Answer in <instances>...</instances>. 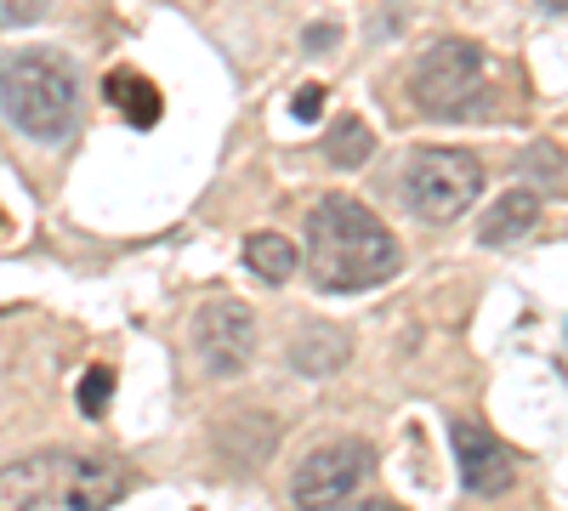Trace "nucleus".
<instances>
[{"label": "nucleus", "mask_w": 568, "mask_h": 511, "mask_svg": "<svg viewBox=\"0 0 568 511\" xmlns=\"http://www.w3.org/2000/svg\"><path fill=\"white\" fill-rule=\"evenodd\" d=\"M398 239L387 234V222L375 216L364 200L324 194L307 211V273L313 285L329 296L347 290H375L398 273Z\"/></svg>", "instance_id": "obj_1"}, {"label": "nucleus", "mask_w": 568, "mask_h": 511, "mask_svg": "<svg viewBox=\"0 0 568 511\" xmlns=\"http://www.w3.org/2000/svg\"><path fill=\"white\" fill-rule=\"evenodd\" d=\"M131 489V472L98 454L45 449L0 467V511H109Z\"/></svg>", "instance_id": "obj_2"}, {"label": "nucleus", "mask_w": 568, "mask_h": 511, "mask_svg": "<svg viewBox=\"0 0 568 511\" xmlns=\"http://www.w3.org/2000/svg\"><path fill=\"white\" fill-rule=\"evenodd\" d=\"M0 114L12 120L18 136L29 143H45L58 149L74 136L80 125V74L63 52H12L0 58Z\"/></svg>", "instance_id": "obj_3"}, {"label": "nucleus", "mask_w": 568, "mask_h": 511, "mask_svg": "<svg viewBox=\"0 0 568 511\" xmlns=\"http://www.w3.org/2000/svg\"><path fill=\"white\" fill-rule=\"evenodd\" d=\"M484 165L460 149H420L404 165V200L420 222H455L478 205Z\"/></svg>", "instance_id": "obj_4"}, {"label": "nucleus", "mask_w": 568, "mask_h": 511, "mask_svg": "<svg viewBox=\"0 0 568 511\" xmlns=\"http://www.w3.org/2000/svg\"><path fill=\"white\" fill-rule=\"evenodd\" d=\"M484 52L471 40H433L420 52V63H415V74H409V98H415V109L420 114H438V120H449V114H466L471 103L484 98Z\"/></svg>", "instance_id": "obj_5"}, {"label": "nucleus", "mask_w": 568, "mask_h": 511, "mask_svg": "<svg viewBox=\"0 0 568 511\" xmlns=\"http://www.w3.org/2000/svg\"><path fill=\"white\" fill-rule=\"evenodd\" d=\"M369 478V449L358 438H342V443H324L313 449L296 478H291V500L302 511H329V505H342L358 483Z\"/></svg>", "instance_id": "obj_6"}, {"label": "nucleus", "mask_w": 568, "mask_h": 511, "mask_svg": "<svg viewBox=\"0 0 568 511\" xmlns=\"http://www.w3.org/2000/svg\"><path fill=\"white\" fill-rule=\"evenodd\" d=\"M194 347L211 376H240L256 352V318L245 302H205L194 318Z\"/></svg>", "instance_id": "obj_7"}, {"label": "nucleus", "mask_w": 568, "mask_h": 511, "mask_svg": "<svg viewBox=\"0 0 568 511\" xmlns=\"http://www.w3.org/2000/svg\"><path fill=\"white\" fill-rule=\"evenodd\" d=\"M455 460H460V483L466 494H478V500H500L511 489V454L484 432V427H471V421H455Z\"/></svg>", "instance_id": "obj_8"}, {"label": "nucleus", "mask_w": 568, "mask_h": 511, "mask_svg": "<svg viewBox=\"0 0 568 511\" xmlns=\"http://www.w3.org/2000/svg\"><path fill=\"white\" fill-rule=\"evenodd\" d=\"M540 216H546V200H540L535 188H511V194H500L495 211L478 222V239H484V245H517V239H529L535 227H540Z\"/></svg>", "instance_id": "obj_9"}, {"label": "nucleus", "mask_w": 568, "mask_h": 511, "mask_svg": "<svg viewBox=\"0 0 568 511\" xmlns=\"http://www.w3.org/2000/svg\"><path fill=\"white\" fill-rule=\"evenodd\" d=\"M245 267L256 273V278H267V285H284V278H291L296 267H302V251L284 239V234H251L245 239Z\"/></svg>", "instance_id": "obj_10"}, {"label": "nucleus", "mask_w": 568, "mask_h": 511, "mask_svg": "<svg viewBox=\"0 0 568 511\" xmlns=\"http://www.w3.org/2000/svg\"><path fill=\"white\" fill-rule=\"evenodd\" d=\"M324 154H329V165L358 171V165L375 154V131H369L358 114H342L336 125H329V136H324Z\"/></svg>", "instance_id": "obj_11"}, {"label": "nucleus", "mask_w": 568, "mask_h": 511, "mask_svg": "<svg viewBox=\"0 0 568 511\" xmlns=\"http://www.w3.org/2000/svg\"><path fill=\"white\" fill-rule=\"evenodd\" d=\"M109 103H120L125 109V120L131 125H154L160 120V91L142 80V74H131V69H120V74H109Z\"/></svg>", "instance_id": "obj_12"}, {"label": "nucleus", "mask_w": 568, "mask_h": 511, "mask_svg": "<svg viewBox=\"0 0 568 511\" xmlns=\"http://www.w3.org/2000/svg\"><path fill=\"white\" fill-rule=\"evenodd\" d=\"M291 364L302 369V376H329V369H342L347 364V336H336V330H307L296 347H291Z\"/></svg>", "instance_id": "obj_13"}, {"label": "nucleus", "mask_w": 568, "mask_h": 511, "mask_svg": "<svg viewBox=\"0 0 568 511\" xmlns=\"http://www.w3.org/2000/svg\"><path fill=\"white\" fill-rule=\"evenodd\" d=\"M109 392H114V369H109V364L85 369V381H80V409H85V415H103V409H109Z\"/></svg>", "instance_id": "obj_14"}, {"label": "nucleus", "mask_w": 568, "mask_h": 511, "mask_svg": "<svg viewBox=\"0 0 568 511\" xmlns=\"http://www.w3.org/2000/svg\"><path fill=\"white\" fill-rule=\"evenodd\" d=\"M45 7L52 0H0V29H29L45 18Z\"/></svg>", "instance_id": "obj_15"}, {"label": "nucleus", "mask_w": 568, "mask_h": 511, "mask_svg": "<svg viewBox=\"0 0 568 511\" xmlns=\"http://www.w3.org/2000/svg\"><path fill=\"white\" fill-rule=\"evenodd\" d=\"M291 114H296L302 125H313V120L324 114V85H318V80H307V85L296 91V98H291Z\"/></svg>", "instance_id": "obj_16"}, {"label": "nucleus", "mask_w": 568, "mask_h": 511, "mask_svg": "<svg viewBox=\"0 0 568 511\" xmlns=\"http://www.w3.org/2000/svg\"><path fill=\"white\" fill-rule=\"evenodd\" d=\"M336 40H342V34H336V23H313V29L302 34V45H307V52H329Z\"/></svg>", "instance_id": "obj_17"}, {"label": "nucleus", "mask_w": 568, "mask_h": 511, "mask_svg": "<svg viewBox=\"0 0 568 511\" xmlns=\"http://www.w3.org/2000/svg\"><path fill=\"white\" fill-rule=\"evenodd\" d=\"M347 511H404V505H393V500H358V505H347Z\"/></svg>", "instance_id": "obj_18"}]
</instances>
